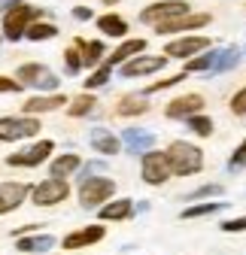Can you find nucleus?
<instances>
[{"instance_id": "1", "label": "nucleus", "mask_w": 246, "mask_h": 255, "mask_svg": "<svg viewBox=\"0 0 246 255\" xmlns=\"http://www.w3.org/2000/svg\"><path fill=\"white\" fill-rule=\"evenodd\" d=\"M164 155H167V161H170V170L179 173V176H192V173H198L204 167V155L192 143H173Z\"/></svg>"}, {"instance_id": "2", "label": "nucleus", "mask_w": 246, "mask_h": 255, "mask_svg": "<svg viewBox=\"0 0 246 255\" xmlns=\"http://www.w3.org/2000/svg\"><path fill=\"white\" fill-rule=\"evenodd\" d=\"M113 191H116L113 179H107V176H85L82 188H79V204L82 207H98V204H104L113 195Z\"/></svg>"}, {"instance_id": "3", "label": "nucleus", "mask_w": 246, "mask_h": 255, "mask_svg": "<svg viewBox=\"0 0 246 255\" xmlns=\"http://www.w3.org/2000/svg\"><path fill=\"white\" fill-rule=\"evenodd\" d=\"M40 134V122L34 116L27 119H0V140H27V137H37Z\"/></svg>"}, {"instance_id": "4", "label": "nucleus", "mask_w": 246, "mask_h": 255, "mask_svg": "<svg viewBox=\"0 0 246 255\" xmlns=\"http://www.w3.org/2000/svg\"><path fill=\"white\" fill-rule=\"evenodd\" d=\"M34 18H37V9H34V6H24V3L9 6L6 15H3V34H6L9 40H21L24 27L34 21Z\"/></svg>"}, {"instance_id": "5", "label": "nucleus", "mask_w": 246, "mask_h": 255, "mask_svg": "<svg viewBox=\"0 0 246 255\" xmlns=\"http://www.w3.org/2000/svg\"><path fill=\"white\" fill-rule=\"evenodd\" d=\"M70 195V185L64 179H46L40 185H34V191H30V198H34L37 207H49V204H61V201H67Z\"/></svg>"}, {"instance_id": "6", "label": "nucleus", "mask_w": 246, "mask_h": 255, "mask_svg": "<svg viewBox=\"0 0 246 255\" xmlns=\"http://www.w3.org/2000/svg\"><path fill=\"white\" fill-rule=\"evenodd\" d=\"M170 173H173V170H170V161H167L164 152H146V158H143V179H146L149 185L167 182Z\"/></svg>"}, {"instance_id": "7", "label": "nucleus", "mask_w": 246, "mask_h": 255, "mask_svg": "<svg viewBox=\"0 0 246 255\" xmlns=\"http://www.w3.org/2000/svg\"><path fill=\"white\" fill-rule=\"evenodd\" d=\"M18 82H24L30 88H58V76L52 70H46L43 64H21L18 67Z\"/></svg>"}, {"instance_id": "8", "label": "nucleus", "mask_w": 246, "mask_h": 255, "mask_svg": "<svg viewBox=\"0 0 246 255\" xmlns=\"http://www.w3.org/2000/svg\"><path fill=\"white\" fill-rule=\"evenodd\" d=\"M207 21H210V15H207V12H195V15L182 12V15H170V18H164V21H155V30H158V34H176V30L204 27Z\"/></svg>"}, {"instance_id": "9", "label": "nucleus", "mask_w": 246, "mask_h": 255, "mask_svg": "<svg viewBox=\"0 0 246 255\" xmlns=\"http://www.w3.org/2000/svg\"><path fill=\"white\" fill-rule=\"evenodd\" d=\"M49 152H52V143H49V140H40V143H34V146H27L24 152L9 155L6 164H12V167H37L40 161H46V158H49Z\"/></svg>"}, {"instance_id": "10", "label": "nucleus", "mask_w": 246, "mask_h": 255, "mask_svg": "<svg viewBox=\"0 0 246 255\" xmlns=\"http://www.w3.org/2000/svg\"><path fill=\"white\" fill-rule=\"evenodd\" d=\"M164 67V58H158V55H143V58H128V61H122V76H128V79H134V76H146V73H155V70H161Z\"/></svg>"}, {"instance_id": "11", "label": "nucleus", "mask_w": 246, "mask_h": 255, "mask_svg": "<svg viewBox=\"0 0 246 255\" xmlns=\"http://www.w3.org/2000/svg\"><path fill=\"white\" fill-rule=\"evenodd\" d=\"M182 12H189V6L182 3V0H164V3L146 6L143 15H140V21H143V24H155V21H164V18H170V15H182Z\"/></svg>"}, {"instance_id": "12", "label": "nucleus", "mask_w": 246, "mask_h": 255, "mask_svg": "<svg viewBox=\"0 0 246 255\" xmlns=\"http://www.w3.org/2000/svg\"><path fill=\"white\" fill-rule=\"evenodd\" d=\"M27 191H30V185H24V182H3L0 185V216L15 210L27 198Z\"/></svg>"}, {"instance_id": "13", "label": "nucleus", "mask_w": 246, "mask_h": 255, "mask_svg": "<svg viewBox=\"0 0 246 255\" xmlns=\"http://www.w3.org/2000/svg\"><path fill=\"white\" fill-rule=\"evenodd\" d=\"M201 107H204L201 94H186V98H176V101L167 104V116L170 119H189V116L201 113Z\"/></svg>"}, {"instance_id": "14", "label": "nucleus", "mask_w": 246, "mask_h": 255, "mask_svg": "<svg viewBox=\"0 0 246 255\" xmlns=\"http://www.w3.org/2000/svg\"><path fill=\"white\" fill-rule=\"evenodd\" d=\"M125 149L131 152V155H137V152H149L152 146H155V137H152L149 131H143V128H128L125 134Z\"/></svg>"}, {"instance_id": "15", "label": "nucleus", "mask_w": 246, "mask_h": 255, "mask_svg": "<svg viewBox=\"0 0 246 255\" xmlns=\"http://www.w3.org/2000/svg\"><path fill=\"white\" fill-rule=\"evenodd\" d=\"M104 240V228L101 225H91V228H82V231H73L64 237V249H82L88 243H101Z\"/></svg>"}, {"instance_id": "16", "label": "nucleus", "mask_w": 246, "mask_h": 255, "mask_svg": "<svg viewBox=\"0 0 246 255\" xmlns=\"http://www.w3.org/2000/svg\"><path fill=\"white\" fill-rule=\"evenodd\" d=\"M207 46H210V40H204V37L173 40V43L167 46V55H170V58H189V55H195V52H201V49H207Z\"/></svg>"}, {"instance_id": "17", "label": "nucleus", "mask_w": 246, "mask_h": 255, "mask_svg": "<svg viewBox=\"0 0 246 255\" xmlns=\"http://www.w3.org/2000/svg\"><path fill=\"white\" fill-rule=\"evenodd\" d=\"M91 146H95L101 155H116L122 149L119 137H113L110 131H104V128H95V131H91Z\"/></svg>"}, {"instance_id": "18", "label": "nucleus", "mask_w": 246, "mask_h": 255, "mask_svg": "<svg viewBox=\"0 0 246 255\" xmlns=\"http://www.w3.org/2000/svg\"><path fill=\"white\" fill-rule=\"evenodd\" d=\"M79 167H82V161H79L76 155H61V158H55V161H52V176L55 179H67Z\"/></svg>"}, {"instance_id": "19", "label": "nucleus", "mask_w": 246, "mask_h": 255, "mask_svg": "<svg viewBox=\"0 0 246 255\" xmlns=\"http://www.w3.org/2000/svg\"><path fill=\"white\" fill-rule=\"evenodd\" d=\"M131 213H134V204H131V201H113V204H107L104 210H98V216H101V219H107V222L128 219Z\"/></svg>"}, {"instance_id": "20", "label": "nucleus", "mask_w": 246, "mask_h": 255, "mask_svg": "<svg viewBox=\"0 0 246 255\" xmlns=\"http://www.w3.org/2000/svg\"><path fill=\"white\" fill-rule=\"evenodd\" d=\"M143 46H146V40H128V43H122L113 55H110V67H113V64H122V61H128V58H134V55H140L143 52Z\"/></svg>"}, {"instance_id": "21", "label": "nucleus", "mask_w": 246, "mask_h": 255, "mask_svg": "<svg viewBox=\"0 0 246 255\" xmlns=\"http://www.w3.org/2000/svg\"><path fill=\"white\" fill-rule=\"evenodd\" d=\"M64 107V98L61 94H52V98H34L24 104V113H52V110H61Z\"/></svg>"}, {"instance_id": "22", "label": "nucleus", "mask_w": 246, "mask_h": 255, "mask_svg": "<svg viewBox=\"0 0 246 255\" xmlns=\"http://www.w3.org/2000/svg\"><path fill=\"white\" fill-rule=\"evenodd\" d=\"M116 113H119V116H140V113H146V98L128 94V98H122V101L116 104Z\"/></svg>"}, {"instance_id": "23", "label": "nucleus", "mask_w": 246, "mask_h": 255, "mask_svg": "<svg viewBox=\"0 0 246 255\" xmlns=\"http://www.w3.org/2000/svg\"><path fill=\"white\" fill-rule=\"evenodd\" d=\"M76 49L82 52V64H88V67H91V64H98L101 61V55H104V46L95 40V43H85V40H76Z\"/></svg>"}, {"instance_id": "24", "label": "nucleus", "mask_w": 246, "mask_h": 255, "mask_svg": "<svg viewBox=\"0 0 246 255\" xmlns=\"http://www.w3.org/2000/svg\"><path fill=\"white\" fill-rule=\"evenodd\" d=\"M98 27L104 30V34H110V37H125V30H128V24L122 21L119 15H101Z\"/></svg>"}, {"instance_id": "25", "label": "nucleus", "mask_w": 246, "mask_h": 255, "mask_svg": "<svg viewBox=\"0 0 246 255\" xmlns=\"http://www.w3.org/2000/svg\"><path fill=\"white\" fill-rule=\"evenodd\" d=\"M52 237L49 234H43V237H21L18 240V249L21 252H46V249H52Z\"/></svg>"}, {"instance_id": "26", "label": "nucleus", "mask_w": 246, "mask_h": 255, "mask_svg": "<svg viewBox=\"0 0 246 255\" xmlns=\"http://www.w3.org/2000/svg\"><path fill=\"white\" fill-rule=\"evenodd\" d=\"M240 61V52L237 49H225V52H219L216 55V64L210 67V73H225V70H231L234 64Z\"/></svg>"}, {"instance_id": "27", "label": "nucleus", "mask_w": 246, "mask_h": 255, "mask_svg": "<svg viewBox=\"0 0 246 255\" xmlns=\"http://www.w3.org/2000/svg\"><path fill=\"white\" fill-rule=\"evenodd\" d=\"M24 34H27V40H37V43H40V40H52V37L58 34V27H55V24H40V21L34 24V21H30V24L24 27Z\"/></svg>"}, {"instance_id": "28", "label": "nucleus", "mask_w": 246, "mask_h": 255, "mask_svg": "<svg viewBox=\"0 0 246 255\" xmlns=\"http://www.w3.org/2000/svg\"><path fill=\"white\" fill-rule=\"evenodd\" d=\"M219 210H225V204H198V207L182 210V219H201V216H213Z\"/></svg>"}, {"instance_id": "29", "label": "nucleus", "mask_w": 246, "mask_h": 255, "mask_svg": "<svg viewBox=\"0 0 246 255\" xmlns=\"http://www.w3.org/2000/svg\"><path fill=\"white\" fill-rule=\"evenodd\" d=\"M91 110H95V98H91V94H79V98L70 104V116H73V119H79V116H88Z\"/></svg>"}, {"instance_id": "30", "label": "nucleus", "mask_w": 246, "mask_h": 255, "mask_svg": "<svg viewBox=\"0 0 246 255\" xmlns=\"http://www.w3.org/2000/svg\"><path fill=\"white\" fill-rule=\"evenodd\" d=\"M216 55H219V52H210V55L195 58L192 64H186V73H204V70H210L213 64H216Z\"/></svg>"}, {"instance_id": "31", "label": "nucleus", "mask_w": 246, "mask_h": 255, "mask_svg": "<svg viewBox=\"0 0 246 255\" xmlns=\"http://www.w3.org/2000/svg\"><path fill=\"white\" fill-rule=\"evenodd\" d=\"M189 128H192L195 134H201V137H210V134H213V122H210L207 116H198V113L189 116Z\"/></svg>"}, {"instance_id": "32", "label": "nucleus", "mask_w": 246, "mask_h": 255, "mask_svg": "<svg viewBox=\"0 0 246 255\" xmlns=\"http://www.w3.org/2000/svg\"><path fill=\"white\" fill-rule=\"evenodd\" d=\"M110 64H101V70L95 73V76H88V82H85V88H101V85H107V79H110Z\"/></svg>"}, {"instance_id": "33", "label": "nucleus", "mask_w": 246, "mask_h": 255, "mask_svg": "<svg viewBox=\"0 0 246 255\" xmlns=\"http://www.w3.org/2000/svg\"><path fill=\"white\" fill-rule=\"evenodd\" d=\"M67 73L73 76V73H79V67H82V58H79V49H67Z\"/></svg>"}, {"instance_id": "34", "label": "nucleus", "mask_w": 246, "mask_h": 255, "mask_svg": "<svg viewBox=\"0 0 246 255\" xmlns=\"http://www.w3.org/2000/svg\"><path fill=\"white\" fill-rule=\"evenodd\" d=\"M240 167H246V140L240 143V149L231 155V164H228V170H240Z\"/></svg>"}, {"instance_id": "35", "label": "nucleus", "mask_w": 246, "mask_h": 255, "mask_svg": "<svg viewBox=\"0 0 246 255\" xmlns=\"http://www.w3.org/2000/svg\"><path fill=\"white\" fill-rule=\"evenodd\" d=\"M231 110H234L237 116H246V88H240V91L234 94V101H231Z\"/></svg>"}, {"instance_id": "36", "label": "nucleus", "mask_w": 246, "mask_h": 255, "mask_svg": "<svg viewBox=\"0 0 246 255\" xmlns=\"http://www.w3.org/2000/svg\"><path fill=\"white\" fill-rule=\"evenodd\" d=\"M219 191H222V185H204V188L195 191V198H213V195H219Z\"/></svg>"}, {"instance_id": "37", "label": "nucleus", "mask_w": 246, "mask_h": 255, "mask_svg": "<svg viewBox=\"0 0 246 255\" xmlns=\"http://www.w3.org/2000/svg\"><path fill=\"white\" fill-rule=\"evenodd\" d=\"M222 228L225 231H246V219H231V222H225Z\"/></svg>"}, {"instance_id": "38", "label": "nucleus", "mask_w": 246, "mask_h": 255, "mask_svg": "<svg viewBox=\"0 0 246 255\" xmlns=\"http://www.w3.org/2000/svg\"><path fill=\"white\" fill-rule=\"evenodd\" d=\"M0 91H18V82H15V79H6V76H0Z\"/></svg>"}, {"instance_id": "39", "label": "nucleus", "mask_w": 246, "mask_h": 255, "mask_svg": "<svg viewBox=\"0 0 246 255\" xmlns=\"http://www.w3.org/2000/svg\"><path fill=\"white\" fill-rule=\"evenodd\" d=\"M73 18H76V21H88V18H91V9H85V6H76V9H73Z\"/></svg>"}, {"instance_id": "40", "label": "nucleus", "mask_w": 246, "mask_h": 255, "mask_svg": "<svg viewBox=\"0 0 246 255\" xmlns=\"http://www.w3.org/2000/svg\"><path fill=\"white\" fill-rule=\"evenodd\" d=\"M104 164H107V161H91V164H88V167H85V170H82V179H85V176H88V173H95V170H101V167H104Z\"/></svg>"}]
</instances>
